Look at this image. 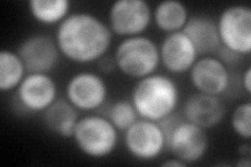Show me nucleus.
<instances>
[{"mask_svg": "<svg viewBox=\"0 0 251 167\" xmlns=\"http://www.w3.org/2000/svg\"><path fill=\"white\" fill-rule=\"evenodd\" d=\"M27 73H50L57 67L61 52L56 40L44 34L26 37L17 50Z\"/></svg>", "mask_w": 251, "mask_h": 167, "instance_id": "obj_10", "label": "nucleus"}, {"mask_svg": "<svg viewBox=\"0 0 251 167\" xmlns=\"http://www.w3.org/2000/svg\"><path fill=\"white\" fill-rule=\"evenodd\" d=\"M107 118L117 130L125 132L140 117L131 100L120 99L110 106Z\"/></svg>", "mask_w": 251, "mask_h": 167, "instance_id": "obj_20", "label": "nucleus"}, {"mask_svg": "<svg viewBox=\"0 0 251 167\" xmlns=\"http://www.w3.org/2000/svg\"><path fill=\"white\" fill-rule=\"evenodd\" d=\"M239 153H240V155L243 158H249V155H250V147H249V145H247V144L241 145Z\"/></svg>", "mask_w": 251, "mask_h": 167, "instance_id": "obj_26", "label": "nucleus"}, {"mask_svg": "<svg viewBox=\"0 0 251 167\" xmlns=\"http://www.w3.org/2000/svg\"><path fill=\"white\" fill-rule=\"evenodd\" d=\"M160 64L173 74L188 72L199 58L194 44L183 31L169 34L159 46Z\"/></svg>", "mask_w": 251, "mask_h": 167, "instance_id": "obj_13", "label": "nucleus"}, {"mask_svg": "<svg viewBox=\"0 0 251 167\" xmlns=\"http://www.w3.org/2000/svg\"><path fill=\"white\" fill-rule=\"evenodd\" d=\"M128 153L140 161H153L167 148L166 133L159 122L139 118L124 135Z\"/></svg>", "mask_w": 251, "mask_h": 167, "instance_id": "obj_8", "label": "nucleus"}, {"mask_svg": "<svg viewBox=\"0 0 251 167\" xmlns=\"http://www.w3.org/2000/svg\"><path fill=\"white\" fill-rule=\"evenodd\" d=\"M80 111L67 98H58L42 113V121L50 133L62 138H73Z\"/></svg>", "mask_w": 251, "mask_h": 167, "instance_id": "obj_16", "label": "nucleus"}, {"mask_svg": "<svg viewBox=\"0 0 251 167\" xmlns=\"http://www.w3.org/2000/svg\"><path fill=\"white\" fill-rule=\"evenodd\" d=\"M130 100L140 118L160 122L176 112L180 90L171 76L153 73L138 79Z\"/></svg>", "mask_w": 251, "mask_h": 167, "instance_id": "obj_2", "label": "nucleus"}, {"mask_svg": "<svg viewBox=\"0 0 251 167\" xmlns=\"http://www.w3.org/2000/svg\"><path fill=\"white\" fill-rule=\"evenodd\" d=\"M108 86L103 76L92 71H80L69 78L65 87L67 100L78 111L92 112L105 105Z\"/></svg>", "mask_w": 251, "mask_h": 167, "instance_id": "obj_9", "label": "nucleus"}, {"mask_svg": "<svg viewBox=\"0 0 251 167\" xmlns=\"http://www.w3.org/2000/svg\"><path fill=\"white\" fill-rule=\"evenodd\" d=\"M221 46L240 57L251 53V9L245 4L225 7L217 20Z\"/></svg>", "mask_w": 251, "mask_h": 167, "instance_id": "obj_6", "label": "nucleus"}, {"mask_svg": "<svg viewBox=\"0 0 251 167\" xmlns=\"http://www.w3.org/2000/svg\"><path fill=\"white\" fill-rule=\"evenodd\" d=\"M153 21V11L146 0H116L108 11V25L123 37L143 35Z\"/></svg>", "mask_w": 251, "mask_h": 167, "instance_id": "obj_7", "label": "nucleus"}, {"mask_svg": "<svg viewBox=\"0 0 251 167\" xmlns=\"http://www.w3.org/2000/svg\"><path fill=\"white\" fill-rule=\"evenodd\" d=\"M230 125L237 136L244 140L251 137V103L241 102L234 108L230 117Z\"/></svg>", "mask_w": 251, "mask_h": 167, "instance_id": "obj_21", "label": "nucleus"}, {"mask_svg": "<svg viewBox=\"0 0 251 167\" xmlns=\"http://www.w3.org/2000/svg\"><path fill=\"white\" fill-rule=\"evenodd\" d=\"M226 113L224 101L215 95L195 93L188 96L183 106V117L187 121L210 130L223 121Z\"/></svg>", "mask_w": 251, "mask_h": 167, "instance_id": "obj_14", "label": "nucleus"}, {"mask_svg": "<svg viewBox=\"0 0 251 167\" xmlns=\"http://www.w3.org/2000/svg\"><path fill=\"white\" fill-rule=\"evenodd\" d=\"M16 95L27 112L43 113L58 99V87L49 73H27L16 89Z\"/></svg>", "mask_w": 251, "mask_h": 167, "instance_id": "obj_11", "label": "nucleus"}, {"mask_svg": "<svg viewBox=\"0 0 251 167\" xmlns=\"http://www.w3.org/2000/svg\"><path fill=\"white\" fill-rule=\"evenodd\" d=\"M241 83L243 86V90H244L248 95H250L251 94V68L250 67H247L245 72L243 73Z\"/></svg>", "mask_w": 251, "mask_h": 167, "instance_id": "obj_24", "label": "nucleus"}, {"mask_svg": "<svg viewBox=\"0 0 251 167\" xmlns=\"http://www.w3.org/2000/svg\"><path fill=\"white\" fill-rule=\"evenodd\" d=\"M100 64V70L104 73H111L112 71L116 69V64H115V60L114 57H105L101 58L99 61Z\"/></svg>", "mask_w": 251, "mask_h": 167, "instance_id": "obj_23", "label": "nucleus"}, {"mask_svg": "<svg viewBox=\"0 0 251 167\" xmlns=\"http://www.w3.org/2000/svg\"><path fill=\"white\" fill-rule=\"evenodd\" d=\"M183 33L194 44L199 55L217 53L221 47L217 21L206 15H194L188 18Z\"/></svg>", "mask_w": 251, "mask_h": 167, "instance_id": "obj_15", "label": "nucleus"}, {"mask_svg": "<svg viewBox=\"0 0 251 167\" xmlns=\"http://www.w3.org/2000/svg\"><path fill=\"white\" fill-rule=\"evenodd\" d=\"M161 165L164 167H185V166H187L184 162L179 160V159H177V158L171 159V160H168V161H164Z\"/></svg>", "mask_w": 251, "mask_h": 167, "instance_id": "obj_25", "label": "nucleus"}, {"mask_svg": "<svg viewBox=\"0 0 251 167\" xmlns=\"http://www.w3.org/2000/svg\"><path fill=\"white\" fill-rule=\"evenodd\" d=\"M217 58L221 60L224 64L229 68V66H233L237 65L238 63L240 62V55H238L237 53H234L228 49L224 48L223 46L220 47V49L217 51Z\"/></svg>", "mask_w": 251, "mask_h": 167, "instance_id": "obj_22", "label": "nucleus"}, {"mask_svg": "<svg viewBox=\"0 0 251 167\" xmlns=\"http://www.w3.org/2000/svg\"><path fill=\"white\" fill-rule=\"evenodd\" d=\"M113 57L116 69L137 81L155 73L160 65L159 46L152 38L144 35L124 38Z\"/></svg>", "mask_w": 251, "mask_h": 167, "instance_id": "obj_4", "label": "nucleus"}, {"mask_svg": "<svg viewBox=\"0 0 251 167\" xmlns=\"http://www.w3.org/2000/svg\"><path fill=\"white\" fill-rule=\"evenodd\" d=\"M159 123L166 133L167 148L175 158L190 165L206 155L209 145L206 130L175 113Z\"/></svg>", "mask_w": 251, "mask_h": 167, "instance_id": "obj_3", "label": "nucleus"}, {"mask_svg": "<svg viewBox=\"0 0 251 167\" xmlns=\"http://www.w3.org/2000/svg\"><path fill=\"white\" fill-rule=\"evenodd\" d=\"M119 130L107 117H80L73 139L80 152L92 159H103L114 153L119 144Z\"/></svg>", "mask_w": 251, "mask_h": 167, "instance_id": "obj_5", "label": "nucleus"}, {"mask_svg": "<svg viewBox=\"0 0 251 167\" xmlns=\"http://www.w3.org/2000/svg\"><path fill=\"white\" fill-rule=\"evenodd\" d=\"M27 72L17 51L2 49L0 51V90L2 92L17 89Z\"/></svg>", "mask_w": 251, "mask_h": 167, "instance_id": "obj_18", "label": "nucleus"}, {"mask_svg": "<svg viewBox=\"0 0 251 167\" xmlns=\"http://www.w3.org/2000/svg\"><path fill=\"white\" fill-rule=\"evenodd\" d=\"M237 165L238 166H240V167H249L250 166V160H249V158H241L240 159V161L237 163Z\"/></svg>", "mask_w": 251, "mask_h": 167, "instance_id": "obj_27", "label": "nucleus"}, {"mask_svg": "<svg viewBox=\"0 0 251 167\" xmlns=\"http://www.w3.org/2000/svg\"><path fill=\"white\" fill-rule=\"evenodd\" d=\"M190 81L199 93L221 96L230 83L229 68L214 55H202L188 71Z\"/></svg>", "mask_w": 251, "mask_h": 167, "instance_id": "obj_12", "label": "nucleus"}, {"mask_svg": "<svg viewBox=\"0 0 251 167\" xmlns=\"http://www.w3.org/2000/svg\"><path fill=\"white\" fill-rule=\"evenodd\" d=\"M190 18L186 5L178 0H163L153 11V21L163 33L173 34L181 31Z\"/></svg>", "mask_w": 251, "mask_h": 167, "instance_id": "obj_17", "label": "nucleus"}, {"mask_svg": "<svg viewBox=\"0 0 251 167\" xmlns=\"http://www.w3.org/2000/svg\"><path fill=\"white\" fill-rule=\"evenodd\" d=\"M112 35L109 25L97 15L76 12L58 25L54 40L63 57L76 64H90L107 54Z\"/></svg>", "mask_w": 251, "mask_h": 167, "instance_id": "obj_1", "label": "nucleus"}, {"mask_svg": "<svg viewBox=\"0 0 251 167\" xmlns=\"http://www.w3.org/2000/svg\"><path fill=\"white\" fill-rule=\"evenodd\" d=\"M28 12L37 22L45 25L60 24L69 15V0H30Z\"/></svg>", "mask_w": 251, "mask_h": 167, "instance_id": "obj_19", "label": "nucleus"}]
</instances>
